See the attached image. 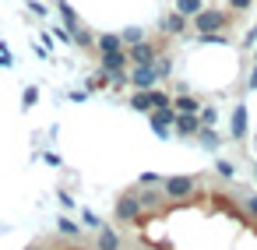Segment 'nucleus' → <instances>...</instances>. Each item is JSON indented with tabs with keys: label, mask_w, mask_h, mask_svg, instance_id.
I'll list each match as a JSON object with an SVG mask.
<instances>
[{
	"label": "nucleus",
	"mask_w": 257,
	"mask_h": 250,
	"mask_svg": "<svg viewBox=\"0 0 257 250\" xmlns=\"http://www.w3.org/2000/svg\"><path fill=\"white\" fill-rule=\"evenodd\" d=\"M253 57H257V53H253Z\"/></svg>",
	"instance_id": "nucleus-28"
},
{
	"label": "nucleus",
	"mask_w": 257,
	"mask_h": 250,
	"mask_svg": "<svg viewBox=\"0 0 257 250\" xmlns=\"http://www.w3.org/2000/svg\"><path fill=\"white\" fill-rule=\"evenodd\" d=\"M176 11H180L183 18H194V15L204 11V0H176Z\"/></svg>",
	"instance_id": "nucleus-15"
},
{
	"label": "nucleus",
	"mask_w": 257,
	"mask_h": 250,
	"mask_svg": "<svg viewBox=\"0 0 257 250\" xmlns=\"http://www.w3.org/2000/svg\"><path fill=\"white\" fill-rule=\"evenodd\" d=\"M57 229H60L64 236H78V232H81V225H78V222H71L67 215H60V218H57Z\"/></svg>",
	"instance_id": "nucleus-17"
},
{
	"label": "nucleus",
	"mask_w": 257,
	"mask_h": 250,
	"mask_svg": "<svg viewBox=\"0 0 257 250\" xmlns=\"http://www.w3.org/2000/svg\"><path fill=\"white\" fill-rule=\"evenodd\" d=\"M152 67H155V74L162 78V74H169V67H173V64H169V57H159V60H155Z\"/></svg>",
	"instance_id": "nucleus-20"
},
{
	"label": "nucleus",
	"mask_w": 257,
	"mask_h": 250,
	"mask_svg": "<svg viewBox=\"0 0 257 250\" xmlns=\"http://www.w3.org/2000/svg\"><path fill=\"white\" fill-rule=\"evenodd\" d=\"M239 201H243V208H246V218H250V222H257V190L239 194Z\"/></svg>",
	"instance_id": "nucleus-16"
},
{
	"label": "nucleus",
	"mask_w": 257,
	"mask_h": 250,
	"mask_svg": "<svg viewBox=\"0 0 257 250\" xmlns=\"http://www.w3.org/2000/svg\"><path fill=\"white\" fill-rule=\"evenodd\" d=\"M95 250H123V236H120L116 229L102 225V229L95 232Z\"/></svg>",
	"instance_id": "nucleus-7"
},
{
	"label": "nucleus",
	"mask_w": 257,
	"mask_h": 250,
	"mask_svg": "<svg viewBox=\"0 0 257 250\" xmlns=\"http://www.w3.org/2000/svg\"><path fill=\"white\" fill-rule=\"evenodd\" d=\"M120 39H123L127 46H138V43H145V32H141V29H123Z\"/></svg>",
	"instance_id": "nucleus-18"
},
{
	"label": "nucleus",
	"mask_w": 257,
	"mask_h": 250,
	"mask_svg": "<svg viewBox=\"0 0 257 250\" xmlns=\"http://www.w3.org/2000/svg\"><path fill=\"white\" fill-rule=\"evenodd\" d=\"M36 99H39V92H36V88H29V92H25V99H22V102H25V106H32V102H36Z\"/></svg>",
	"instance_id": "nucleus-24"
},
{
	"label": "nucleus",
	"mask_w": 257,
	"mask_h": 250,
	"mask_svg": "<svg viewBox=\"0 0 257 250\" xmlns=\"http://www.w3.org/2000/svg\"><path fill=\"white\" fill-rule=\"evenodd\" d=\"M197 120H201V123H215V109H204V106H201V113H197Z\"/></svg>",
	"instance_id": "nucleus-21"
},
{
	"label": "nucleus",
	"mask_w": 257,
	"mask_h": 250,
	"mask_svg": "<svg viewBox=\"0 0 257 250\" xmlns=\"http://www.w3.org/2000/svg\"><path fill=\"white\" fill-rule=\"evenodd\" d=\"M232 138H236V141L246 138V106H236V109H232Z\"/></svg>",
	"instance_id": "nucleus-14"
},
{
	"label": "nucleus",
	"mask_w": 257,
	"mask_h": 250,
	"mask_svg": "<svg viewBox=\"0 0 257 250\" xmlns=\"http://www.w3.org/2000/svg\"><path fill=\"white\" fill-rule=\"evenodd\" d=\"M99 64H102V71H106V74H120L131 60H127V50H120V53H102V57H99Z\"/></svg>",
	"instance_id": "nucleus-8"
},
{
	"label": "nucleus",
	"mask_w": 257,
	"mask_h": 250,
	"mask_svg": "<svg viewBox=\"0 0 257 250\" xmlns=\"http://www.w3.org/2000/svg\"><path fill=\"white\" fill-rule=\"evenodd\" d=\"M127 60H131L134 67H152V64L159 60V46H155V43H138V46L127 50Z\"/></svg>",
	"instance_id": "nucleus-5"
},
{
	"label": "nucleus",
	"mask_w": 257,
	"mask_h": 250,
	"mask_svg": "<svg viewBox=\"0 0 257 250\" xmlns=\"http://www.w3.org/2000/svg\"><path fill=\"white\" fill-rule=\"evenodd\" d=\"M162 194H166V201H173V204H187V201H197V197L204 194V180H201V176H190V173L166 176V180H162Z\"/></svg>",
	"instance_id": "nucleus-1"
},
{
	"label": "nucleus",
	"mask_w": 257,
	"mask_h": 250,
	"mask_svg": "<svg viewBox=\"0 0 257 250\" xmlns=\"http://www.w3.org/2000/svg\"><path fill=\"white\" fill-rule=\"evenodd\" d=\"M253 176H257V162H253Z\"/></svg>",
	"instance_id": "nucleus-27"
},
{
	"label": "nucleus",
	"mask_w": 257,
	"mask_h": 250,
	"mask_svg": "<svg viewBox=\"0 0 257 250\" xmlns=\"http://www.w3.org/2000/svg\"><path fill=\"white\" fill-rule=\"evenodd\" d=\"M155 67H134L131 71V85H134V92H152L155 88Z\"/></svg>",
	"instance_id": "nucleus-6"
},
{
	"label": "nucleus",
	"mask_w": 257,
	"mask_h": 250,
	"mask_svg": "<svg viewBox=\"0 0 257 250\" xmlns=\"http://www.w3.org/2000/svg\"><path fill=\"white\" fill-rule=\"evenodd\" d=\"M95 46H99V57H102V53H120V50H123V39L113 36V32H102V36L95 39Z\"/></svg>",
	"instance_id": "nucleus-12"
},
{
	"label": "nucleus",
	"mask_w": 257,
	"mask_h": 250,
	"mask_svg": "<svg viewBox=\"0 0 257 250\" xmlns=\"http://www.w3.org/2000/svg\"><path fill=\"white\" fill-rule=\"evenodd\" d=\"M25 250H46V246H43V243H32V246H25Z\"/></svg>",
	"instance_id": "nucleus-26"
},
{
	"label": "nucleus",
	"mask_w": 257,
	"mask_h": 250,
	"mask_svg": "<svg viewBox=\"0 0 257 250\" xmlns=\"http://www.w3.org/2000/svg\"><path fill=\"white\" fill-rule=\"evenodd\" d=\"M134 197H138L141 211H159V208L169 204L166 194H162V187H134Z\"/></svg>",
	"instance_id": "nucleus-4"
},
{
	"label": "nucleus",
	"mask_w": 257,
	"mask_h": 250,
	"mask_svg": "<svg viewBox=\"0 0 257 250\" xmlns=\"http://www.w3.org/2000/svg\"><path fill=\"white\" fill-rule=\"evenodd\" d=\"M183 32H187V18L180 11H173V15L162 18V36H183Z\"/></svg>",
	"instance_id": "nucleus-9"
},
{
	"label": "nucleus",
	"mask_w": 257,
	"mask_h": 250,
	"mask_svg": "<svg viewBox=\"0 0 257 250\" xmlns=\"http://www.w3.org/2000/svg\"><path fill=\"white\" fill-rule=\"evenodd\" d=\"M173 109L183 113V116H197V113H201V99H197V95H176V99H173Z\"/></svg>",
	"instance_id": "nucleus-11"
},
{
	"label": "nucleus",
	"mask_w": 257,
	"mask_h": 250,
	"mask_svg": "<svg viewBox=\"0 0 257 250\" xmlns=\"http://www.w3.org/2000/svg\"><path fill=\"white\" fill-rule=\"evenodd\" d=\"M250 4H253V0H229V8H232V11H246Z\"/></svg>",
	"instance_id": "nucleus-23"
},
{
	"label": "nucleus",
	"mask_w": 257,
	"mask_h": 250,
	"mask_svg": "<svg viewBox=\"0 0 257 250\" xmlns=\"http://www.w3.org/2000/svg\"><path fill=\"white\" fill-rule=\"evenodd\" d=\"M215 173H218V176H225V180H229V176H232V162H218V166H215Z\"/></svg>",
	"instance_id": "nucleus-22"
},
{
	"label": "nucleus",
	"mask_w": 257,
	"mask_h": 250,
	"mask_svg": "<svg viewBox=\"0 0 257 250\" xmlns=\"http://www.w3.org/2000/svg\"><path fill=\"white\" fill-rule=\"evenodd\" d=\"M155 88L152 92H134L131 95V109H138V113H155Z\"/></svg>",
	"instance_id": "nucleus-10"
},
{
	"label": "nucleus",
	"mask_w": 257,
	"mask_h": 250,
	"mask_svg": "<svg viewBox=\"0 0 257 250\" xmlns=\"http://www.w3.org/2000/svg\"><path fill=\"white\" fill-rule=\"evenodd\" d=\"M250 85H253V88H257V67H253V71H250Z\"/></svg>",
	"instance_id": "nucleus-25"
},
{
	"label": "nucleus",
	"mask_w": 257,
	"mask_h": 250,
	"mask_svg": "<svg viewBox=\"0 0 257 250\" xmlns=\"http://www.w3.org/2000/svg\"><path fill=\"white\" fill-rule=\"evenodd\" d=\"M201 145H204V148H218V134H215L211 127H208V131H201Z\"/></svg>",
	"instance_id": "nucleus-19"
},
{
	"label": "nucleus",
	"mask_w": 257,
	"mask_h": 250,
	"mask_svg": "<svg viewBox=\"0 0 257 250\" xmlns=\"http://www.w3.org/2000/svg\"><path fill=\"white\" fill-rule=\"evenodd\" d=\"M176 134L180 138H194V134H201V120L197 116H176Z\"/></svg>",
	"instance_id": "nucleus-13"
},
{
	"label": "nucleus",
	"mask_w": 257,
	"mask_h": 250,
	"mask_svg": "<svg viewBox=\"0 0 257 250\" xmlns=\"http://www.w3.org/2000/svg\"><path fill=\"white\" fill-rule=\"evenodd\" d=\"M225 11H218V8H204L201 15H194V29L201 32V36H211V32H222L225 29Z\"/></svg>",
	"instance_id": "nucleus-3"
},
{
	"label": "nucleus",
	"mask_w": 257,
	"mask_h": 250,
	"mask_svg": "<svg viewBox=\"0 0 257 250\" xmlns=\"http://www.w3.org/2000/svg\"><path fill=\"white\" fill-rule=\"evenodd\" d=\"M113 218H116V222H127V225H138V218H141V204H138L134 190H123V194L116 197V204H113Z\"/></svg>",
	"instance_id": "nucleus-2"
}]
</instances>
